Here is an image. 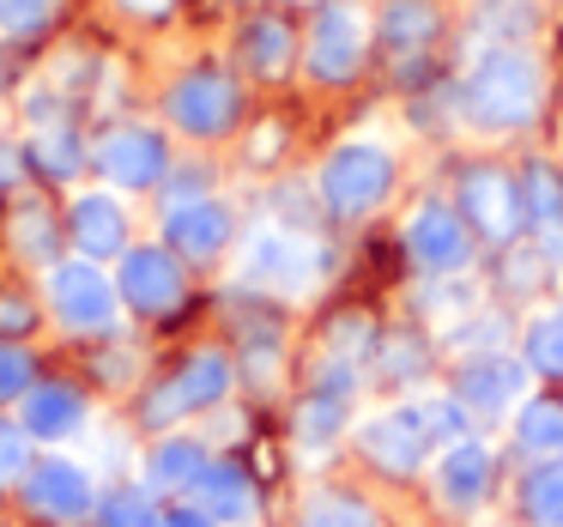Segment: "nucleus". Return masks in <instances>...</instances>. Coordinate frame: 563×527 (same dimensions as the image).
I'll return each instance as SVG.
<instances>
[{"label":"nucleus","mask_w":563,"mask_h":527,"mask_svg":"<svg viewBox=\"0 0 563 527\" xmlns=\"http://www.w3.org/2000/svg\"><path fill=\"white\" fill-rule=\"evenodd\" d=\"M303 527H376V515L357 497H321V503H309Z\"/></svg>","instance_id":"nucleus-31"},{"label":"nucleus","mask_w":563,"mask_h":527,"mask_svg":"<svg viewBox=\"0 0 563 527\" xmlns=\"http://www.w3.org/2000/svg\"><path fill=\"white\" fill-rule=\"evenodd\" d=\"M86 425V400L62 382H37L25 394V437H43V442H62Z\"/></svg>","instance_id":"nucleus-18"},{"label":"nucleus","mask_w":563,"mask_h":527,"mask_svg":"<svg viewBox=\"0 0 563 527\" xmlns=\"http://www.w3.org/2000/svg\"><path fill=\"white\" fill-rule=\"evenodd\" d=\"M55 19V0H0V31L7 37H37Z\"/></svg>","instance_id":"nucleus-32"},{"label":"nucleus","mask_w":563,"mask_h":527,"mask_svg":"<svg viewBox=\"0 0 563 527\" xmlns=\"http://www.w3.org/2000/svg\"><path fill=\"white\" fill-rule=\"evenodd\" d=\"M369 345H376L369 321L364 316H345L340 328L328 333V352H321V394H352L357 376L369 370Z\"/></svg>","instance_id":"nucleus-15"},{"label":"nucleus","mask_w":563,"mask_h":527,"mask_svg":"<svg viewBox=\"0 0 563 527\" xmlns=\"http://www.w3.org/2000/svg\"><path fill=\"white\" fill-rule=\"evenodd\" d=\"M243 285H261V292H279V297H303L309 285L321 279V249L297 231H255V243L243 249Z\"/></svg>","instance_id":"nucleus-3"},{"label":"nucleus","mask_w":563,"mask_h":527,"mask_svg":"<svg viewBox=\"0 0 563 527\" xmlns=\"http://www.w3.org/2000/svg\"><path fill=\"white\" fill-rule=\"evenodd\" d=\"M461 212H466V224H473V231L509 243V237L527 224L521 183H515V176H503V171H466L461 176Z\"/></svg>","instance_id":"nucleus-9"},{"label":"nucleus","mask_w":563,"mask_h":527,"mask_svg":"<svg viewBox=\"0 0 563 527\" xmlns=\"http://www.w3.org/2000/svg\"><path fill=\"white\" fill-rule=\"evenodd\" d=\"M521 200H527V219H533L539 243H545V261H563V183L551 164H533L521 176Z\"/></svg>","instance_id":"nucleus-20"},{"label":"nucleus","mask_w":563,"mask_h":527,"mask_svg":"<svg viewBox=\"0 0 563 527\" xmlns=\"http://www.w3.org/2000/svg\"><path fill=\"white\" fill-rule=\"evenodd\" d=\"M533 0H478V31H485L490 43H515L533 31Z\"/></svg>","instance_id":"nucleus-29"},{"label":"nucleus","mask_w":563,"mask_h":527,"mask_svg":"<svg viewBox=\"0 0 563 527\" xmlns=\"http://www.w3.org/2000/svg\"><path fill=\"white\" fill-rule=\"evenodd\" d=\"M340 425H345V394H309L303 406H297V442L303 449H328L333 437H340Z\"/></svg>","instance_id":"nucleus-26"},{"label":"nucleus","mask_w":563,"mask_h":527,"mask_svg":"<svg viewBox=\"0 0 563 527\" xmlns=\"http://www.w3.org/2000/svg\"><path fill=\"white\" fill-rule=\"evenodd\" d=\"M0 328H7V333L31 328V304H19V297H0Z\"/></svg>","instance_id":"nucleus-38"},{"label":"nucleus","mask_w":563,"mask_h":527,"mask_svg":"<svg viewBox=\"0 0 563 527\" xmlns=\"http://www.w3.org/2000/svg\"><path fill=\"white\" fill-rule=\"evenodd\" d=\"M103 515H110V527H158V515H152L146 497H115Z\"/></svg>","instance_id":"nucleus-36"},{"label":"nucleus","mask_w":563,"mask_h":527,"mask_svg":"<svg viewBox=\"0 0 563 527\" xmlns=\"http://www.w3.org/2000/svg\"><path fill=\"white\" fill-rule=\"evenodd\" d=\"M19 249H31V255H49V219H43V207H25V212H19Z\"/></svg>","instance_id":"nucleus-37"},{"label":"nucleus","mask_w":563,"mask_h":527,"mask_svg":"<svg viewBox=\"0 0 563 527\" xmlns=\"http://www.w3.org/2000/svg\"><path fill=\"white\" fill-rule=\"evenodd\" d=\"M31 358L19 352V345H0V400H25L31 394Z\"/></svg>","instance_id":"nucleus-33"},{"label":"nucleus","mask_w":563,"mask_h":527,"mask_svg":"<svg viewBox=\"0 0 563 527\" xmlns=\"http://www.w3.org/2000/svg\"><path fill=\"white\" fill-rule=\"evenodd\" d=\"M539 98H545L539 62L527 50H515V43H490L466 67V86H461V110L478 128H527L539 116Z\"/></svg>","instance_id":"nucleus-1"},{"label":"nucleus","mask_w":563,"mask_h":527,"mask_svg":"<svg viewBox=\"0 0 563 527\" xmlns=\"http://www.w3.org/2000/svg\"><path fill=\"white\" fill-rule=\"evenodd\" d=\"M527 515L539 527H563V454L533 466V479H527Z\"/></svg>","instance_id":"nucleus-27"},{"label":"nucleus","mask_w":563,"mask_h":527,"mask_svg":"<svg viewBox=\"0 0 563 527\" xmlns=\"http://www.w3.org/2000/svg\"><path fill=\"white\" fill-rule=\"evenodd\" d=\"M49 304L67 328H110L115 321V285L91 261H55L49 267Z\"/></svg>","instance_id":"nucleus-8"},{"label":"nucleus","mask_w":563,"mask_h":527,"mask_svg":"<svg viewBox=\"0 0 563 527\" xmlns=\"http://www.w3.org/2000/svg\"><path fill=\"white\" fill-rule=\"evenodd\" d=\"M388 188H394V158L382 146H369V140H352V146H340L321 164V200L333 212H345V219L376 212L388 200Z\"/></svg>","instance_id":"nucleus-2"},{"label":"nucleus","mask_w":563,"mask_h":527,"mask_svg":"<svg viewBox=\"0 0 563 527\" xmlns=\"http://www.w3.org/2000/svg\"><path fill=\"white\" fill-rule=\"evenodd\" d=\"M67 224H74V243L86 255H128V219L110 195H79Z\"/></svg>","instance_id":"nucleus-17"},{"label":"nucleus","mask_w":563,"mask_h":527,"mask_svg":"<svg viewBox=\"0 0 563 527\" xmlns=\"http://www.w3.org/2000/svg\"><path fill=\"white\" fill-rule=\"evenodd\" d=\"M527 388V364H515L509 352H478L461 364V400L478 413H503L515 406V394Z\"/></svg>","instance_id":"nucleus-14"},{"label":"nucleus","mask_w":563,"mask_h":527,"mask_svg":"<svg viewBox=\"0 0 563 527\" xmlns=\"http://www.w3.org/2000/svg\"><path fill=\"white\" fill-rule=\"evenodd\" d=\"M406 249H412V261L424 273H454L466 261V219L430 200V207H418L406 219Z\"/></svg>","instance_id":"nucleus-13"},{"label":"nucleus","mask_w":563,"mask_h":527,"mask_svg":"<svg viewBox=\"0 0 563 527\" xmlns=\"http://www.w3.org/2000/svg\"><path fill=\"white\" fill-rule=\"evenodd\" d=\"M164 164H170V152H164V140L152 134V128H115V134L98 146V171L110 176L115 188L164 183Z\"/></svg>","instance_id":"nucleus-12"},{"label":"nucleus","mask_w":563,"mask_h":527,"mask_svg":"<svg viewBox=\"0 0 563 527\" xmlns=\"http://www.w3.org/2000/svg\"><path fill=\"white\" fill-rule=\"evenodd\" d=\"M25 454H31V437H25V425H7V418H0V485L25 473Z\"/></svg>","instance_id":"nucleus-34"},{"label":"nucleus","mask_w":563,"mask_h":527,"mask_svg":"<svg viewBox=\"0 0 563 527\" xmlns=\"http://www.w3.org/2000/svg\"><path fill=\"white\" fill-rule=\"evenodd\" d=\"M485 485H490V454H485V442L454 437L449 449H442V461H437V497L454 503V509H473V503L485 497Z\"/></svg>","instance_id":"nucleus-16"},{"label":"nucleus","mask_w":563,"mask_h":527,"mask_svg":"<svg viewBox=\"0 0 563 527\" xmlns=\"http://www.w3.org/2000/svg\"><path fill=\"white\" fill-rule=\"evenodd\" d=\"M128 7H134V13H164L170 0H128Z\"/></svg>","instance_id":"nucleus-40"},{"label":"nucleus","mask_w":563,"mask_h":527,"mask_svg":"<svg viewBox=\"0 0 563 527\" xmlns=\"http://www.w3.org/2000/svg\"><path fill=\"white\" fill-rule=\"evenodd\" d=\"M236 382V364L224 352H195L158 394L146 400V425H176V418L200 413V406H219Z\"/></svg>","instance_id":"nucleus-4"},{"label":"nucleus","mask_w":563,"mask_h":527,"mask_svg":"<svg viewBox=\"0 0 563 527\" xmlns=\"http://www.w3.org/2000/svg\"><path fill=\"white\" fill-rule=\"evenodd\" d=\"M418 413H424L430 437H461V430H466V400H461V394H454V400H424Z\"/></svg>","instance_id":"nucleus-35"},{"label":"nucleus","mask_w":563,"mask_h":527,"mask_svg":"<svg viewBox=\"0 0 563 527\" xmlns=\"http://www.w3.org/2000/svg\"><path fill=\"white\" fill-rule=\"evenodd\" d=\"M243 55L261 79L285 74V67H291V31H285V19H255L249 37H243Z\"/></svg>","instance_id":"nucleus-25"},{"label":"nucleus","mask_w":563,"mask_h":527,"mask_svg":"<svg viewBox=\"0 0 563 527\" xmlns=\"http://www.w3.org/2000/svg\"><path fill=\"white\" fill-rule=\"evenodd\" d=\"M207 466L212 461L195 437H164L158 449H152V485H200Z\"/></svg>","instance_id":"nucleus-24"},{"label":"nucleus","mask_w":563,"mask_h":527,"mask_svg":"<svg viewBox=\"0 0 563 527\" xmlns=\"http://www.w3.org/2000/svg\"><path fill=\"white\" fill-rule=\"evenodd\" d=\"M430 37H437V7H430V0H388V7H382V43H388L394 55L430 50Z\"/></svg>","instance_id":"nucleus-21"},{"label":"nucleus","mask_w":563,"mask_h":527,"mask_svg":"<svg viewBox=\"0 0 563 527\" xmlns=\"http://www.w3.org/2000/svg\"><path fill=\"white\" fill-rule=\"evenodd\" d=\"M170 243L183 249V255H219L224 237H231V212L219 207V200H183V207H170Z\"/></svg>","instance_id":"nucleus-19"},{"label":"nucleus","mask_w":563,"mask_h":527,"mask_svg":"<svg viewBox=\"0 0 563 527\" xmlns=\"http://www.w3.org/2000/svg\"><path fill=\"white\" fill-rule=\"evenodd\" d=\"M527 358L539 370H551V376H563V309H551V316H539L527 328Z\"/></svg>","instance_id":"nucleus-30"},{"label":"nucleus","mask_w":563,"mask_h":527,"mask_svg":"<svg viewBox=\"0 0 563 527\" xmlns=\"http://www.w3.org/2000/svg\"><path fill=\"white\" fill-rule=\"evenodd\" d=\"M200 497H207V509L231 527H243L249 515H255V485L243 479V466H224V461L207 466V473H200Z\"/></svg>","instance_id":"nucleus-22"},{"label":"nucleus","mask_w":563,"mask_h":527,"mask_svg":"<svg viewBox=\"0 0 563 527\" xmlns=\"http://www.w3.org/2000/svg\"><path fill=\"white\" fill-rule=\"evenodd\" d=\"M515 442L527 454H563V400H527L515 413Z\"/></svg>","instance_id":"nucleus-23"},{"label":"nucleus","mask_w":563,"mask_h":527,"mask_svg":"<svg viewBox=\"0 0 563 527\" xmlns=\"http://www.w3.org/2000/svg\"><path fill=\"white\" fill-rule=\"evenodd\" d=\"M115 292L128 297V309H176L183 304V267H176L170 249H128L122 255V273H115Z\"/></svg>","instance_id":"nucleus-10"},{"label":"nucleus","mask_w":563,"mask_h":527,"mask_svg":"<svg viewBox=\"0 0 563 527\" xmlns=\"http://www.w3.org/2000/svg\"><path fill=\"white\" fill-rule=\"evenodd\" d=\"M364 43H369V25L352 0H333L316 13V31H309V74L321 86H340L364 67Z\"/></svg>","instance_id":"nucleus-5"},{"label":"nucleus","mask_w":563,"mask_h":527,"mask_svg":"<svg viewBox=\"0 0 563 527\" xmlns=\"http://www.w3.org/2000/svg\"><path fill=\"white\" fill-rule=\"evenodd\" d=\"M158 527H212V515H200V509H176V515H164Z\"/></svg>","instance_id":"nucleus-39"},{"label":"nucleus","mask_w":563,"mask_h":527,"mask_svg":"<svg viewBox=\"0 0 563 527\" xmlns=\"http://www.w3.org/2000/svg\"><path fill=\"white\" fill-rule=\"evenodd\" d=\"M170 122L183 128V134H195V140L224 134V128L236 122V86H231V74H219V67H195L188 79H176Z\"/></svg>","instance_id":"nucleus-7"},{"label":"nucleus","mask_w":563,"mask_h":527,"mask_svg":"<svg viewBox=\"0 0 563 527\" xmlns=\"http://www.w3.org/2000/svg\"><path fill=\"white\" fill-rule=\"evenodd\" d=\"M31 164H37L43 176H74L79 171V134L43 122L37 134H31Z\"/></svg>","instance_id":"nucleus-28"},{"label":"nucleus","mask_w":563,"mask_h":527,"mask_svg":"<svg viewBox=\"0 0 563 527\" xmlns=\"http://www.w3.org/2000/svg\"><path fill=\"white\" fill-rule=\"evenodd\" d=\"M25 503L43 521H62V527L86 521L91 515V473L74 461H43V466H31V479H25Z\"/></svg>","instance_id":"nucleus-11"},{"label":"nucleus","mask_w":563,"mask_h":527,"mask_svg":"<svg viewBox=\"0 0 563 527\" xmlns=\"http://www.w3.org/2000/svg\"><path fill=\"white\" fill-rule=\"evenodd\" d=\"M357 442H364V454L388 479H412L418 466H424V454H430V425H424V413H418V406H400V413L364 418Z\"/></svg>","instance_id":"nucleus-6"}]
</instances>
